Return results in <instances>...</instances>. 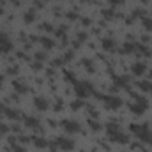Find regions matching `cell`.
I'll use <instances>...</instances> for the list:
<instances>
[{
	"label": "cell",
	"instance_id": "obj_1",
	"mask_svg": "<svg viewBox=\"0 0 152 152\" xmlns=\"http://www.w3.org/2000/svg\"><path fill=\"white\" fill-rule=\"evenodd\" d=\"M129 129H131V133H133L134 136H138L142 142L152 145V131L149 129V126H145V124H131Z\"/></svg>",
	"mask_w": 152,
	"mask_h": 152
},
{
	"label": "cell",
	"instance_id": "obj_2",
	"mask_svg": "<svg viewBox=\"0 0 152 152\" xmlns=\"http://www.w3.org/2000/svg\"><path fill=\"white\" fill-rule=\"evenodd\" d=\"M75 92H76V96H78L80 99H85V97L96 94L94 85H92L90 81H87V80H80V81L76 80L75 81Z\"/></svg>",
	"mask_w": 152,
	"mask_h": 152
},
{
	"label": "cell",
	"instance_id": "obj_3",
	"mask_svg": "<svg viewBox=\"0 0 152 152\" xmlns=\"http://www.w3.org/2000/svg\"><path fill=\"white\" fill-rule=\"evenodd\" d=\"M131 92V96H133V99H136V103H133L129 108H131V112L136 115H142L145 110H147V106H149V103H147V99L145 97H142L140 94H136V92H133V90H129Z\"/></svg>",
	"mask_w": 152,
	"mask_h": 152
},
{
	"label": "cell",
	"instance_id": "obj_4",
	"mask_svg": "<svg viewBox=\"0 0 152 152\" xmlns=\"http://www.w3.org/2000/svg\"><path fill=\"white\" fill-rule=\"evenodd\" d=\"M99 99H103L104 101V104H106V108H112V110H117V108H120L122 106V99L120 97H117V96H104V94H96Z\"/></svg>",
	"mask_w": 152,
	"mask_h": 152
},
{
	"label": "cell",
	"instance_id": "obj_5",
	"mask_svg": "<svg viewBox=\"0 0 152 152\" xmlns=\"http://www.w3.org/2000/svg\"><path fill=\"white\" fill-rule=\"evenodd\" d=\"M55 142H57V147L62 149V151H73L75 149V142L67 136H58Z\"/></svg>",
	"mask_w": 152,
	"mask_h": 152
},
{
	"label": "cell",
	"instance_id": "obj_6",
	"mask_svg": "<svg viewBox=\"0 0 152 152\" xmlns=\"http://www.w3.org/2000/svg\"><path fill=\"white\" fill-rule=\"evenodd\" d=\"M62 127H64L66 133H81V126L75 120H69V118L62 120Z\"/></svg>",
	"mask_w": 152,
	"mask_h": 152
},
{
	"label": "cell",
	"instance_id": "obj_7",
	"mask_svg": "<svg viewBox=\"0 0 152 152\" xmlns=\"http://www.w3.org/2000/svg\"><path fill=\"white\" fill-rule=\"evenodd\" d=\"M110 140H112V142H117V143H129V134L118 131V133H115V134H110Z\"/></svg>",
	"mask_w": 152,
	"mask_h": 152
},
{
	"label": "cell",
	"instance_id": "obj_8",
	"mask_svg": "<svg viewBox=\"0 0 152 152\" xmlns=\"http://www.w3.org/2000/svg\"><path fill=\"white\" fill-rule=\"evenodd\" d=\"M34 104H36V108L41 110V112H44V110H48V106H50V103H48V99L46 97H34Z\"/></svg>",
	"mask_w": 152,
	"mask_h": 152
},
{
	"label": "cell",
	"instance_id": "obj_9",
	"mask_svg": "<svg viewBox=\"0 0 152 152\" xmlns=\"http://www.w3.org/2000/svg\"><path fill=\"white\" fill-rule=\"evenodd\" d=\"M32 143L39 147V149H46V147H50V142L46 140V138H42V136H32Z\"/></svg>",
	"mask_w": 152,
	"mask_h": 152
},
{
	"label": "cell",
	"instance_id": "obj_10",
	"mask_svg": "<svg viewBox=\"0 0 152 152\" xmlns=\"http://www.w3.org/2000/svg\"><path fill=\"white\" fill-rule=\"evenodd\" d=\"M145 71H147V66L143 62H134L133 64V75L134 76H142Z\"/></svg>",
	"mask_w": 152,
	"mask_h": 152
},
{
	"label": "cell",
	"instance_id": "obj_11",
	"mask_svg": "<svg viewBox=\"0 0 152 152\" xmlns=\"http://www.w3.org/2000/svg\"><path fill=\"white\" fill-rule=\"evenodd\" d=\"M4 113H5L7 118H12V120H20V117H21V112L20 110H14V108H5Z\"/></svg>",
	"mask_w": 152,
	"mask_h": 152
},
{
	"label": "cell",
	"instance_id": "obj_12",
	"mask_svg": "<svg viewBox=\"0 0 152 152\" xmlns=\"http://www.w3.org/2000/svg\"><path fill=\"white\" fill-rule=\"evenodd\" d=\"M127 81H129V78H127V76H115V78H113L115 87H124V88H127V90H129Z\"/></svg>",
	"mask_w": 152,
	"mask_h": 152
},
{
	"label": "cell",
	"instance_id": "obj_13",
	"mask_svg": "<svg viewBox=\"0 0 152 152\" xmlns=\"http://www.w3.org/2000/svg\"><path fill=\"white\" fill-rule=\"evenodd\" d=\"M25 126L27 127H32V129H39L41 127L39 118H36V117H25Z\"/></svg>",
	"mask_w": 152,
	"mask_h": 152
},
{
	"label": "cell",
	"instance_id": "obj_14",
	"mask_svg": "<svg viewBox=\"0 0 152 152\" xmlns=\"http://www.w3.org/2000/svg\"><path fill=\"white\" fill-rule=\"evenodd\" d=\"M103 48H104L106 51H113L115 48H117V42H115L113 39L106 37V39H103Z\"/></svg>",
	"mask_w": 152,
	"mask_h": 152
},
{
	"label": "cell",
	"instance_id": "obj_15",
	"mask_svg": "<svg viewBox=\"0 0 152 152\" xmlns=\"http://www.w3.org/2000/svg\"><path fill=\"white\" fill-rule=\"evenodd\" d=\"M106 131H108V136H110V134H115V133H118V131H122V129H120L118 124H115V122H108V124H106Z\"/></svg>",
	"mask_w": 152,
	"mask_h": 152
},
{
	"label": "cell",
	"instance_id": "obj_16",
	"mask_svg": "<svg viewBox=\"0 0 152 152\" xmlns=\"http://www.w3.org/2000/svg\"><path fill=\"white\" fill-rule=\"evenodd\" d=\"M138 87H140L143 92H151V94H152V83H151V81L142 80V81H138Z\"/></svg>",
	"mask_w": 152,
	"mask_h": 152
},
{
	"label": "cell",
	"instance_id": "obj_17",
	"mask_svg": "<svg viewBox=\"0 0 152 152\" xmlns=\"http://www.w3.org/2000/svg\"><path fill=\"white\" fill-rule=\"evenodd\" d=\"M88 126H90L92 131H101V129H103V126H101L96 118H88Z\"/></svg>",
	"mask_w": 152,
	"mask_h": 152
},
{
	"label": "cell",
	"instance_id": "obj_18",
	"mask_svg": "<svg viewBox=\"0 0 152 152\" xmlns=\"http://www.w3.org/2000/svg\"><path fill=\"white\" fill-rule=\"evenodd\" d=\"M41 42H42V46H44L46 50H50V48H53V44H55V42H53L51 39H48V37H41Z\"/></svg>",
	"mask_w": 152,
	"mask_h": 152
},
{
	"label": "cell",
	"instance_id": "obj_19",
	"mask_svg": "<svg viewBox=\"0 0 152 152\" xmlns=\"http://www.w3.org/2000/svg\"><path fill=\"white\" fill-rule=\"evenodd\" d=\"M14 88H16V92H20V94H25V92H27V87H25L23 83H20V81H14Z\"/></svg>",
	"mask_w": 152,
	"mask_h": 152
},
{
	"label": "cell",
	"instance_id": "obj_20",
	"mask_svg": "<svg viewBox=\"0 0 152 152\" xmlns=\"http://www.w3.org/2000/svg\"><path fill=\"white\" fill-rule=\"evenodd\" d=\"M83 104H85V103H83V99H75V101L71 103V108H73V110H80Z\"/></svg>",
	"mask_w": 152,
	"mask_h": 152
},
{
	"label": "cell",
	"instance_id": "obj_21",
	"mask_svg": "<svg viewBox=\"0 0 152 152\" xmlns=\"http://www.w3.org/2000/svg\"><path fill=\"white\" fill-rule=\"evenodd\" d=\"M12 50V44L11 42H5V44H0V53H9Z\"/></svg>",
	"mask_w": 152,
	"mask_h": 152
},
{
	"label": "cell",
	"instance_id": "obj_22",
	"mask_svg": "<svg viewBox=\"0 0 152 152\" xmlns=\"http://www.w3.org/2000/svg\"><path fill=\"white\" fill-rule=\"evenodd\" d=\"M34 20H36V12H34V11H28V12L25 14V21H27V23H32Z\"/></svg>",
	"mask_w": 152,
	"mask_h": 152
},
{
	"label": "cell",
	"instance_id": "obj_23",
	"mask_svg": "<svg viewBox=\"0 0 152 152\" xmlns=\"http://www.w3.org/2000/svg\"><path fill=\"white\" fill-rule=\"evenodd\" d=\"M5 42H11L9 41V36L4 34V32H0V44H5Z\"/></svg>",
	"mask_w": 152,
	"mask_h": 152
},
{
	"label": "cell",
	"instance_id": "obj_24",
	"mask_svg": "<svg viewBox=\"0 0 152 152\" xmlns=\"http://www.w3.org/2000/svg\"><path fill=\"white\" fill-rule=\"evenodd\" d=\"M143 27L149 28V30H152V20L151 18H143Z\"/></svg>",
	"mask_w": 152,
	"mask_h": 152
},
{
	"label": "cell",
	"instance_id": "obj_25",
	"mask_svg": "<svg viewBox=\"0 0 152 152\" xmlns=\"http://www.w3.org/2000/svg\"><path fill=\"white\" fill-rule=\"evenodd\" d=\"M83 64H85V67H87V69H90V71H94V66L90 64V60H87V58H85V60H83Z\"/></svg>",
	"mask_w": 152,
	"mask_h": 152
},
{
	"label": "cell",
	"instance_id": "obj_26",
	"mask_svg": "<svg viewBox=\"0 0 152 152\" xmlns=\"http://www.w3.org/2000/svg\"><path fill=\"white\" fill-rule=\"evenodd\" d=\"M110 4L112 5H120V4H124V0H110Z\"/></svg>",
	"mask_w": 152,
	"mask_h": 152
},
{
	"label": "cell",
	"instance_id": "obj_27",
	"mask_svg": "<svg viewBox=\"0 0 152 152\" xmlns=\"http://www.w3.org/2000/svg\"><path fill=\"white\" fill-rule=\"evenodd\" d=\"M12 147H14V152H25V149L20 147V145H12Z\"/></svg>",
	"mask_w": 152,
	"mask_h": 152
},
{
	"label": "cell",
	"instance_id": "obj_28",
	"mask_svg": "<svg viewBox=\"0 0 152 152\" xmlns=\"http://www.w3.org/2000/svg\"><path fill=\"white\" fill-rule=\"evenodd\" d=\"M0 131H2V133H7V131H9V127H7V126H4V124H2V126H0Z\"/></svg>",
	"mask_w": 152,
	"mask_h": 152
},
{
	"label": "cell",
	"instance_id": "obj_29",
	"mask_svg": "<svg viewBox=\"0 0 152 152\" xmlns=\"http://www.w3.org/2000/svg\"><path fill=\"white\" fill-rule=\"evenodd\" d=\"M85 37H87V36H85V32H81V34L78 36V39H80V41H85Z\"/></svg>",
	"mask_w": 152,
	"mask_h": 152
},
{
	"label": "cell",
	"instance_id": "obj_30",
	"mask_svg": "<svg viewBox=\"0 0 152 152\" xmlns=\"http://www.w3.org/2000/svg\"><path fill=\"white\" fill-rule=\"evenodd\" d=\"M32 67H34V69H41V64H39V62H36V64H32Z\"/></svg>",
	"mask_w": 152,
	"mask_h": 152
},
{
	"label": "cell",
	"instance_id": "obj_31",
	"mask_svg": "<svg viewBox=\"0 0 152 152\" xmlns=\"http://www.w3.org/2000/svg\"><path fill=\"white\" fill-rule=\"evenodd\" d=\"M4 110H5V108H4V104L0 103V113H4Z\"/></svg>",
	"mask_w": 152,
	"mask_h": 152
},
{
	"label": "cell",
	"instance_id": "obj_32",
	"mask_svg": "<svg viewBox=\"0 0 152 152\" xmlns=\"http://www.w3.org/2000/svg\"><path fill=\"white\" fill-rule=\"evenodd\" d=\"M0 136H2V131H0Z\"/></svg>",
	"mask_w": 152,
	"mask_h": 152
}]
</instances>
